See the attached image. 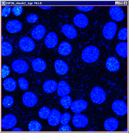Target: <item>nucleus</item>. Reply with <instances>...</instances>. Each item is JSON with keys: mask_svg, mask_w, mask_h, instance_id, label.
<instances>
[{"mask_svg": "<svg viewBox=\"0 0 129 133\" xmlns=\"http://www.w3.org/2000/svg\"><path fill=\"white\" fill-rule=\"evenodd\" d=\"M99 55V51L96 47L89 46L85 48L82 54V58L85 62L92 63L96 61Z\"/></svg>", "mask_w": 129, "mask_h": 133, "instance_id": "nucleus-1", "label": "nucleus"}, {"mask_svg": "<svg viewBox=\"0 0 129 133\" xmlns=\"http://www.w3.org/2000/svg\"><path fill=\"white\" fill-rule=\"evenodd\" d=\"M90 95L91 100L96 104H101L106 100V95L104 91L99 87L93 88L91 91Z\"/></svg>", "mask_w": 129, "mask_h": 133, "instance_id": "nucleus-2", "label": "nucleus"}, {"mask_svg": "<svg viewBox=\"0 0 129 133\" xmlns=\"http://www.w3.org/2000/svg\"><path fill=\"white\" fill-rule=\"evenodd\" d=\"M117 26L114 22L110 21L107 23L104 27L103 34L107 39L110 40L114 37L117 29Z\"/></svg>", "mask_w": 129, "mask_h": 133, "instance_id": "nucleus-3", "label": "nucleus"}, {"mask_svg": "<svg viewBox=\"0 0 129 133\" xmlns=\"http://www.w3.org/2000/svg\"><path fill=\"white\" fill-rule=\"evenodd\" d=\"M19 45L21 49L25 52L32 51L35 46L33 40L27 37H24L20 39L19 42Z\"/></svg>", "mask_w": 129, "mask_h": 133, "instance_id": "nucleus-4", "label": "nucleus"}, {"mask_svg": "<svg viewBox=\"0 0 129 133\" xmlns=\"http://www.w3.org/2000/svg\"><path fill=\"white\" fill-rule=\"evenodd\" d=\"M112 108L117 114L119 116H124L127 112V107L126 103L120 100L115 101L112 105Z\"/></svg>", "mask_w": 129, "mask_h": 133, "instance_id": "nucleus-5", "label": "nucleus"}, {"mask_svg": "<svg viewBox=\"0 0 129 133\" xmlns=\"http://www.w3.org/2000/svg\"><path fill=\"white\" fill-rule=\"evenodd\" d=\"M17 123L15 117L13 114H8L3 118L1 120V126L5 129H11Z\"/></svg>", "mask_w": 129, "mask_h": 133, "instance_id": "nucleus-6", "label": "nucleus"}, {"mask_svg": "<svg viewBox=\"0 0 129 133\" xmlns=\"http://www.w3.org/2000/svg\"><path fill=\"white\" fill-rule=\"evenodd\" d=\"M23 104L28 107H32L34 106L37 101L36 95L31 92H27L25 93L22 97Z\"/></svg>", "mask_w": 129, "mask_h": 133, "instance_id": "nucleus-7", "label": "nucleus"}, {"mask_svg": "<svg viewBox=\"0 0 129 133\" xmlns=\"http://www.w3.org/2000/svg\"><path fill=\"white\" fill-rule=\"evenodd\" d=\"M109 12L111 18L116 21H120L124 18V14L121 8L119 6H111L109 9Z\"/></svg>", "mask_w": 129, "mask_h": 133, "instance_id": "nucleus-8", "label": "nucleus"}, {"mask_svg": "<svg viewBox=\"0 0 129 133\" xmlns=\"http://www.w3.org/2000/svg\"><path fill=\"white\" fill-rule=\"evenodd\" d=\"M12 67L13 69L16 72L23 73L27 70L28 67L27 63L21 60H16L12 63Z\"/></svg>", "mask_w": 129, "mask_h": 133, "instance_id": "nucleus-9", "label": "nucleus"}, {"mask_svg": "<svg viewBox=\"0 0 129 133\" xmlns=\"http://www.w3.org/2000/svg\"><path fill=\"white\" fill-rule=\"evenodd\" d=\"M88 119L85 116L80 113L74 115L72 120L73 125L77 128H82L85 127L88 123Z\"/></svg>", "mask_w": 129, "mask_h": 133, "instance_id": "nucleus-10", "label": "nucleus"}, {"mask_svg": "<svg viewBox=\"0 0 129 133\" xmlns=\"http://www.w3.org/2000/svg\"><path fill=\"white\" fill-rule=\"evenodd\" d=\"M87 106V103L83 100H77L74 101L71 105V108L73 112L77 113L85 110Z\"/></svg>", "mask_w": 129, "mask_h": 133, "instance_id": "nucleus-11", "label": "nucleus"}, {"mask_svg": "<svg viewBox=\"0 0 129 133\" xmlns=\"http://www.w3.org/2000/svg\"><path fill=\"white\" fill-rule=\"evenodd\" d=\"M61 116V114L58 110L55 109H53L48 118L49 124L52 126L57 125L60 121Z\"/></svg>", "mask_w": 129, "mask_h": 133, "instance_id": "nucleus-12", "label": "nucleus"}, {"mask_svg": "<svg viewBox=\"0 0 129 133\" xmlns=\"http://www.w3.org/2000/svg\"><path fill=\"white\" fill-rule=\"evenodd\" d=\"M6 28L9 32L15 33L20 31L22 28L21 23L19 21L15 20L8 21L6 25Z\"/></svg>", "mask_w": 129, "mask_h": 133, "instance_id": "nucleus-13", "label": "nucleus"}, {"mask_svg": "<svg viewBox=\"0 0 129 133\" xmlns=\"http://www.w3.org/2000/svg\"><path fill=\"white\" fill-rule=\"evenodd\" d=\"M55 69L58 74L63 75L68 72L69 67L67 64L63 61L58 59L54 62Z\"/></svg>", "mask_w": 129, "mask_h": 133, "instance_id": "nucleus-14", "label": "nucleus"}, {"mask_svg": "<svg viewBox=\"0 0 129 133\" xmlns=\"http://www.w3.org/2000/svg\"><path fill=\"white\" fill-rule=\"evenodd\" d=\"M107 68L111 71L118 70L120 67V64L118 60L115 57L111 56L108 58L106 62Z\"/></svg>", "mask_w": 129, "mask_h": 133, "instance_id": "nucleus-15", "label": "nucleus"}, {"mask_svg": "<svg viewBox=\"0 0 129 133\" xmlns=\"http://www.w3.org/2000/svg\"><path fill=\"white\" fill-rule=\"evenodd\" d=\"M73 21L76 26L80 28L85 27L88 23L87 17L82 13L78 14L75 15Z\"/></svg>", "mask_w": 129, "mask_h": 133, "instance_id": "nucleus-16", "label": "nucleus"}, {"mask_svg": "<svg viewBox=\"0 0 129 133\" xmlns=\"http://www.w3.org/2000/svg\"><path fill=\"white\" fill-rule=\"evenodd\" d=\"M70 87L66 81H60L57 86V93L58 95L63 97L69 94L70 92Z\"/></svg>", "mask_w": 129, "mask_h": 133, "instance_id": "nucleus-17", "label": "nucleus"}, {"mask_svg": "<svg viewBox=\"0 0 129 133\" xmlns=\"http://www.w3.org/2000/svg\"><path fill=\"white\" fill-rule=\"evenodd\" d=\"M57 42L58 38L57 35L53 32L49 33L46 36L45 40L46 46L50 48L54 47L56 45Z\"/></svg>", "mask_w": 129, "mask_h": 133, "instance_id": "nucleus-18", "label": "nucleus"}, {"mask_svg": "<svg viewBox=\"0 0 129 133\" xmlns=\"http://www.w3.org/2000/svg\"><path fill=\"white\" fill-rule=\"evenodd\" d=\"M32 64L34 70L38 72L43 71L46 66V62L40 58H37L34 60Z\"/></svg>", "mask_w": 129, "mask_h": 133, "instance_id": "nucleus-19", "label": "nucleus"}, {"mask_svg": "<svg viewBox=\"0 0 129 133\" xmlns=\"http://www.w3.org/2000/svg\"><path fill=\"white\" fill-rule=\"evenodd\" d=\"M45 32L44 27L42 25H39L37 26L33 30L31 35L35 39L39 40L44 36Z\"/></svg>", "mask_w": 129, "mask_h": 133, "instance_id": "nucleus-20", "label": "nucleus"}, {"mask_svg": "<svg viewBox=\"0 0 129 133\" xmlns=\"http://www.w3.org/2000/svg\"><path fill=\"white\" fill-rule=\"evenodd\" d=\"M118 122L115 118H111L107 119L104 123L105 128L109 131H113L117 128Z\"/></svg>", "mask_w": 129, "mask_h": 133, "instance_id": "nucleus-21", "label": "nucleus"}, {"mask_svg": "<svg viewBox=\"0 0 129 133\" xmlns=\"http://www.w3.org/2000/svg\"><path fill=\"white\" fill-rule=\"evenodd\" d=\"M62 30L65 35L69 39L74 38L76 36L77 32L76 30L70 25L66 24L63 25Z\"/></svg>", "mask_w": 129, "mask_h": 133, "instance_id": "nucleus-22", "label": "nucleus"}, {"mask_svg": "<svg viewBox=\"0 0 129 133\" xmlns=\"http://www.w3.org/2000/svg\"><path fill=\"white\" fill-rule=\"evenodd\" d=\"M72 48L71 45L66 41H63L59 45L58 49L59 53L63 55L69 54L71 52Z\"/></svg>", "mask_w": 129, "mask_h": 133, "instance_id": "nucleus-23", "label": "nucleus"}, {"mask_svg": "<svg viewBox=\"0 0 129 133\" xmlns=\"http://www.w3.org/2000/svg\"><path fill=\"white\" fill-rule=\"evenodd\" d=\"M57 87V82L54 80H47L44 83L43 87L44 91L46 92L50 93L55 91Z\"/></svg>", "mask_w": 129, "mask_h": 133, "instance_id": "nucleus-24", "label": "nucleus"}, {"mask_svg": "<svg viewBox=\"0 0 129 133\" xmlns=\"http://www.w3.org/2000/svg\"><path fill=\"white\" fill-rule=\"evenodd\" d=\"M116 51L120 56L123 57H127V43L121 42L118 43L116 47Z\"/></svg>", "mask_w": 129, "mask_h": 133, "instance_id": "nucleus-25", "label": "nucleus"}, {"mask_svg": "<svg viewBox=\"0 0 129 133\" xmlns=\"http://www.w3.org/2000/svg\"><path fill=\"white\" fill-rule=\"evenodd\" d=\"M4 89L6 91L12 92L16 89L17 83L16 81L13 78H8L4 80L3 83Z\"/></svg>", "mask_w": 129, "mask_h": 133, "instance_id": "nucleus-26", "label": "nucleus"}, {"mask_svg": "<svg viewBox=\"0 0 129 133\" xmlns=\"http://www.w3.org/2000/svg\"><path fill=\"white\" fill-rule=\"evenodd\" d=\"M1 55L3 56H7L12 53L13 48L11 45L6 41L2 42L1 43Z\"/></svg>", "mask_w": 129, "mask_h": 133, "instance_id": "nucleus-27", "label": "nucleus"}, {"mask_svg": "<svg viewBox=\"0 0 129 133\" xmlns=\"http://www.w3.org/2000/svg\"><path fill=\"white\" fill-rule=\"evenodd\" d=\"M28 127L30 131L38 132L41 130V125L38 121L36 120H32L29 123Z\"/></svg>", "mask_w": 129, "mask_h": 133, "instance_id": "nucleus-28", "label": "nucleus"}, {"mask_svg": "<svg viewBox=\"0 0 129 133\" xmlns=\"http://www.w3.org/2000/svg\"><path fill=\"white\" fill-rule=\"evenodd\" d=\"M72 99L69 96L67 95L63 96L60 100L61 105L66 109H68L71 105Z\"/></svg>", "mask_w": 129, "mask_h": 133, "instance_id": "nucleus-29", "label": "nucleus"}, {"mask_svg": "<svg viewBox=\"0 0 129 133\" xmlns=\"http://www.w3.org/2000/svg\"><path fill=\"white\" fill-rule=\"evenodd\" d=\"M51 112L50 109L48 107L44 106L42 107L38 112V115L41 118L48 119Z\"/></svg>", "mask_w": 129, "mask_h": 133, "instance_id": "nucleus-30", "label": "nucleus"}, {"mask_svg": "<svg viewBox=\"0 0 129 133\" xmlns=\"http://www.w3.org/2000/svg\"><path fill=\"white\" fill-rule=\"evenodd\" d=\"M14 102L13 97L11 96L8 95L5 96L2 101V104L5 107H11Z\"/></svg>", "mask_w": 129, "mask_h": 133, "instance_id": "nucleus-31", "label": "nucleus"}, {"mask_svg": "<svg viewBox=\"0 0 129 133\" xmlns=\"http://www.w3.org/2000/svg\"><path fill=\"white\" fill-rule=\"evenodd\" d=\"M18 83L20 88L23 90H26L28 88V83L27 80L23 77L19 78Z\"/></svg>", "mask_w": 129, "mask_h": 133, "instance_id": "nucleus-32", "label": "nucleus"}, {"mask_svg": "<svg viewBox=\"0 0 129 133\" xmlns=\"http://www.w3.org/2000/svg\"><path fill=\"white\" fill-rule=\"evenodd\" d=\"M119 39L122 40H126L127 39V28H124L119 31L118 35Z\"/></svg>", "mask_w": 129, "mask_h": 133, "instance_id": "nucleus-33", "label": "nucleus"}, {"mask_svg": "<svg viewBox=\"0 0 129 133\" xmlns=\"http://www.w3.org/2000/svg\"><path fill=\"white\" fill-rule=\"evenodd\" d=\"M71 118L70 115L68 112H66L61 116L60 121L63 125H66L68 123Z\"/></svg>", "mask_w": 129, "mask_h": 133, "instance_id": "nucleus-34", "label": "nucleus"}, {"mask_svg": "<svg viewBox=\"0 0 129 133\" xmlns=\"http://www.w3.org/2000/svg\"><path fill=\"white\" fill-rule=\"evenodd\" d=\"M10 70L9 66L6 65L2 66L1 68V77L5 78L10 74Z\"/></svg>", "mask_w": 129, "mask_h": 133, "instance_id": "nucleus-35", "label": "nucleus"}, {"mask_svg": "<svg viewBox=\"0 0 129 133\" xmlns=\"http://www.w3.org/2000/svg\"><path fill=\"white\" fill-rule=\"evenodd\" d=\"M14 14L16 16L20 15L22 13L23 10L22 6H14L12 9Z\"/></svg>", "mask_w": 129, "mask_h": 133, "instance_id": "nucleus-36", "label": "nucleus"}, {"mask_svg": "<svg viewBox=\"0 0 129 133\" xmlns=\"http://www.w3.org/2000/svg\"><path fill=\"white\" fill-rule=\"evenodd\" d=\"M11 7L10 6H5L1 10V15L4 17L8 16L11 11Z\"/></svg>", "mask_w": 129, "mask_h": 133, "instance_id": "nucleus-37", "label": "nucleus"}, {"mask_svg": "<svg viewBox=\"0 0 129 133\" xmlns=\"http://www.w3.org/2000/svg\"><path fill=\"white\" fill-rule=\"evenodd\" d=\"M26 19L28 22L32 23L37 21L38 19V17L36 14H31L28 15Z\"/></svg>", "mask_w": 129, "mask_h": 133, "instance_id": "nucleus-38", "label": "nucleus"}, {"mask_svg": "<svg viewBox=\"0 0 129 133\" xmlns=\"http://www.w3.org/2000/svg\"><path fill=\"white\" fill-rule=\"evenodd\" d=\"M78 10L84 12H88L91 11L93 8V6H76Z\"/></svg>", "mask_w": 129, "mask_h": 133, "instance_id": "nucleus-39", "label": "nucleus"}, {"mask_svg": "<svg viewBox=\"0 0 129 133\" xmlns=\"http://www.w3.org/2000/svg\"><path fill=\"white\" fill-rule=\"evenodd\" d=\"M58 131H72L71 128L68 124L62 125L59 127Z\"/></svg>", "mask_w": 129, "mask_h": 133, "instance_id": "nucleus-40", "label": "nucleus"}, {"mask_svg": "<svg viewBox=\"0 0 129 133\" xmlns=\"http://www.w3.org/2000/svg\"><path fill=\"white\" fill-rule=\"evenodd\" d=\"M11 131L23 132V131L22 130L19 128H14Z\"/></svg>", "mask_w": 129, "mask_h": 133, "instance_id": "nucleus-41", "label": "nucleus"}, {"mask_svg": "<svg viewBox=\"0 0 129 133\" xmlns=\"http://www.w3.org/2000/svg\"><path fill=\"white\" fill-rule=\"evenodd\" d=\"M39 7L41 8L44 10L48 9L50 8L51 6H39Z\"/></svg>", "mask_w": 129, "mask_h": 133, "instance_id": "nucleus-42", "label": "nucleus"}, {"mask_svg": "<svg viewBox=\"0 0 129 133\" xmlns=\"http://www.w3.org/2000/svg\"><path fill=\"white\" fill-rule=\"evenodd\" d=\"M127 131V128L126 129H125L124 131Z\"/></svg>", "mask_w": 129, "mask_h": 133, "instance_id": "nucleus-43", "label": "nucleus"}, {"mask_svg": "<svg viewBox=\"0 0 129 133\" xmlns=\"http://www.w3.org/2000/svg\"><path fill=\"white\" fill-rule=\"evenodd\" d=\"M93 131V130H90V131Z\"/></svg>", "mask_w": 129, "mask_h": 133, "instance_id": "nucleus-44", "label": "nucleus"}]
</instances>
